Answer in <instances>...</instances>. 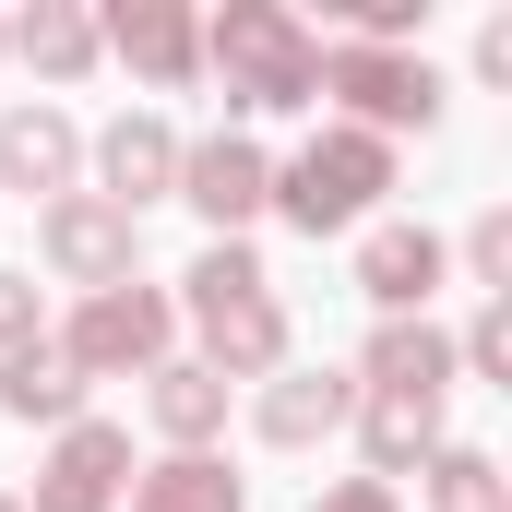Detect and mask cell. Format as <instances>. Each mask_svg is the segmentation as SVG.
I'll return each mask as SVG.
<instances>
[{
  "label": "cell",
  "instance_id": "cell-1",
  "mask_svg": "<svg viewBox=\"0 0 512 512\" xmlns=\"http://www.w3.org/2000/svg\"><path fill=\"white\" fill-rule=\"evenodd\" d=\"M370 191H382V155H370V143H310V155H298V179H286V203H298L310 227L358 215Z\"/></svg>",
  "mask_w": 512,
  "mask_h": 512
},
{
  "label": "cell",
  "instance_id": "cell-2",
  "mask_svg": "<svg viewBox=\"0 0 512 512\" xmlns=\"http://www.w3.org/2000/svg\"><path fill=\"white\" fill-rule=\"evenodd\" d=\"M227 48L251 60V84H262V96H298V36H286L274 12H239V24H227Z\"/></svg>",
  "mask_w": 512,
  "mask_h": 512
},
{
  "label": "cell",
  "instance_id": "cell-3",
  "mask_svg": "<svg viewBox=\"0 0 512 512\" xmlns=\"http://www.w3.org/2000/svg\"><path fill=\"white\" fill-rule=\"evenodd\" d=\"M191 179H203V203H215V215H251V203H262V155H251V143H215Z\"/></svg>",
  "mask_w": 512,
  "mask_h": 512
},
{
  "label": "cell",
  "instance_id": "cell-4",
  "mask_svg": "<svg viewBox=\"0 0 512 512\" xmlns=\"http://www.w3.org/2000/svg\"><path fill=\"white\" fill-rule=\"evenodd\" d=\"M346 96H370V108H393V120H405V108L429 120V72H405V60H346Z\"/></svg>",
  "mask_w": 512,
  "mask_h": 512
},
{
  "label": "cell",
  "instance_id": "cell-5",
  "mask_svg": "<svg viewBox=\"0 0 512 512\" xmlns=\"http://www.w3.org/2000/svg\"><path fill=\"white\" fill-rule=\"evenodd\" d=\"M108 465H120V441H72V453H60V489H48V512H96Z\"/></svg>",
  "mask_w": 512,
  "mask_h": 512
},
{
  "label": "cell",
  "instance_id": "cell-6",
  "mask_svg": "<svg viewBox=\"0 0 512 512\" xmlns=\"http://www.w3.org/2000/svg\"><path fill=\"white\" fill-rule=\"evenodd\" d=\"M429 274H441V251H429V239H382V251H370V298H417Z\"/></svg>",
  "mask_w": 512,
  "mask_h": 512
},
{
  "label": "cell",
  "instance_id": "cell-7",
  "mask_svg": "<svg viewBox=\"0 0 512 512\" xmlns=\"http://www.w3.org/2000/svg\"><path fill=\"white\" fill-rule=\"evenodd\" d=\"M60 155H72V143H60L48 120H12V131H0V167H12V179H60Z\"/></svg>",
  "mask_w": 512,
  "mask_h": 512
},
{
  "label": "cell",
  "instance_id": "cell-8",
  "mask_svg": "<svg viewBox=\"0 0 512 512\" xmlns=\"http://www.w3.org/2000/svg\"><path fill=\"white\" fill-rule=\"evenodd\" d=\"M84 346H96V358H120V346H155V310H143V298H108V310L84 322Z\"/></svg>",
  "mask_w": 512,
  "mask_h": 512
},
{
  "label": "cell",
  "instance_id": "cell-9",
  "mask_svg": "<svg viewBox=\"0 0 512 512\" xmlns=\"http://www.w3.org/2000/svg\"><path fill=\"white\" fill-rule=\"evenodd\" d=\"M12 405H24V417H36V405H72V370L24 346V358H12Z\"/></svg>",
  "mask_w": 512,
  "mask_h": 512
},
{
  "label": "cell",
  "instance_id": "cell-10",
  "mask_svg": "<svg viewBox=\"0 0 512 512\" xmlns=\"http://www.w3.org/2000/svg\"><path fill=\"white\" fill-rule=\"evenodd\" d=\"M441 512H501V501H489V465H477V453H453V465H441Z\"/></svg>",
  "mask_w": 512,
  "mask_h": 512
},
{
  "label": "cell",
  "instance_id": "cell-11",
  "mask_svg": "<svg viewBox=\"0 0 512 512\" xmlns=\"http://www.w3.org/2000/svg\"><path fill=\"white\" fill-rule=\"evenodd\" d=\"M60 251H72V262H108V251H120V215H60Z\"/></svg>",
  "mask_w": 512,
  "mask_h": 512
},
{
  "label": "cell",
  "instance_id": "cell-12",
  "mask_svg": "<svg viewBox=\"0 0 512 512\" xmlns=\"http://www.w3.org/2000/svg\"><path fill=\"white\" fill-rule=\"evenodd\" d=\"M131 48H143V60H155V72H179V48H191V36H179V24H167V12H143V24H131Z\"/></svg>",
  "mask_w": 512,
  "mask_h": 512
},
{
  "label": "cell",
  "instance_id": "cell-13",
  "mask_svg": "<svg viewBox=\"0 0 512 512\" xmlns=\"http://www.w3.org/2000/svg\"><path fill=\"white\" fill-rule=\"evenodd\" d=\"M108 167H120V179H155V167H167V143H155V131H120V143H108Z\"/></svg>",
  "mask_w": 512,
  "mask_h": 512
},
{
  "label": "cell",
  "instance_id": "cell-14",
  "mask_svg": "<svg viewBox=\"0 0 512 512\" xmlns=\"http://www.w3.org/2000/svg\"><path fill=\"white\" fill-rule=\"evenodd\" d=\"M155 512H215V477H203V465H179V477L155 489Z\"/></svg>",
  "mask_w": 512,
  "mask_h": 512
},
{
  "label": "cell",
  "instance_id": "cell-15",
  "mask_svg": "<svg viewBox=\"0 0 512 512\" xmlns=\"http://www.w3.org/2000/svg\"><path fill=\"white\" fill-rule=\"evenodd\" d=\"M346 512H382V501H346Z\"/></svg>",
  "mask_w": 512,
  "mask_h": 512
}]
</instances>
